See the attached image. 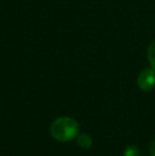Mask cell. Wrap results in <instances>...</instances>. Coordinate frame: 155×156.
<instances>
[{
	"mask_svg": "<svg viewBox=\"0 0 155 156\" xmlns=\"http://www.w3.org/2000/svg\"><path fill=\"white\" fill-rule=\"evenodd\" d=\"M147 58L151 67L155 70V39L149 45L147 50Z\"/></svg>",
	"mask_w": 155,
	"mask_h": 156,
	"instance_id": "obj_4",
	"label": "cell"
},
{
	"mask_svg": "<svg viewBox=\"0 0 155 156\" xmlns=\"http://www.w3.org/2000/svg\"><path fill=\"white\" fill-rule=\"evenodd\" d=\"M150 154H151V156H155V138L152 141L151 146H150Z\"/></svg>",
	"mask_w": 155,
	"mask_h": 156,
	"instance_id": "obj_6",
	"label": "cell"
},
{
	"mask_svg": "<svg viewBox=\"0 0 155 156\" xmlns=\"http://www.w3.org/2000/svg\"><path fill=\"white\" fill-rule=\"evenodd\" d=\"M77 144H79L80 148L87 150V149H89L93 146V138H91L90 135H88L86 133L79 134L77 136Z\"/></svg>",
	"mask_w": 155,
	"mask_h": 156,
	"instance_id": "obj_3",
	"label": "cell"
},
{
	"mask_svg": "<svg viewBox=\"0 0 155 156\" xmlns=\"http://www.w3.org/2000/svg\"><path fill=\"white\" fill-rule=\"evenodd\" d=\"M140 155V151L139 148L134 144L128 146L123 151V156H139Z\"/></svg>",
	"mask_w": 155,
	"mask_h": 156,
	"instance_id": "obj_5",
	"label": "cell"
},
{
	"mask_svg": "<svg viewBox=\"0 0 155 156\" xmlns=\"http://www.w3.org/2000/svg\"><path fill=\"white\" fill-rule=\"evenodd\" d=\"M80 131L78 121L70 117H60L52 122L50 134L55 140L61 142H68L77 138Z\"/></svg>",
	"mask_w": 155,
	"mask_h": 156,
	"instance_id": "obj_1",
	"label": "cell"
},
{
	"mask_svg": "<svg viewBox=\"0 0 155 156\" xmlns=\"http://www.w3.org/2000/svg\"><path fill=\"white\" fill-rule=\"evenodd\" d=\"M137 86L143 91H150L155 88V70L153 68L145 69L138 74Z\"/></svg>",
	"mask_w": 155,
	"mask_h": 156,
	"instance_id": "obj_2",
	"label": "cell"
}]
</instances>
